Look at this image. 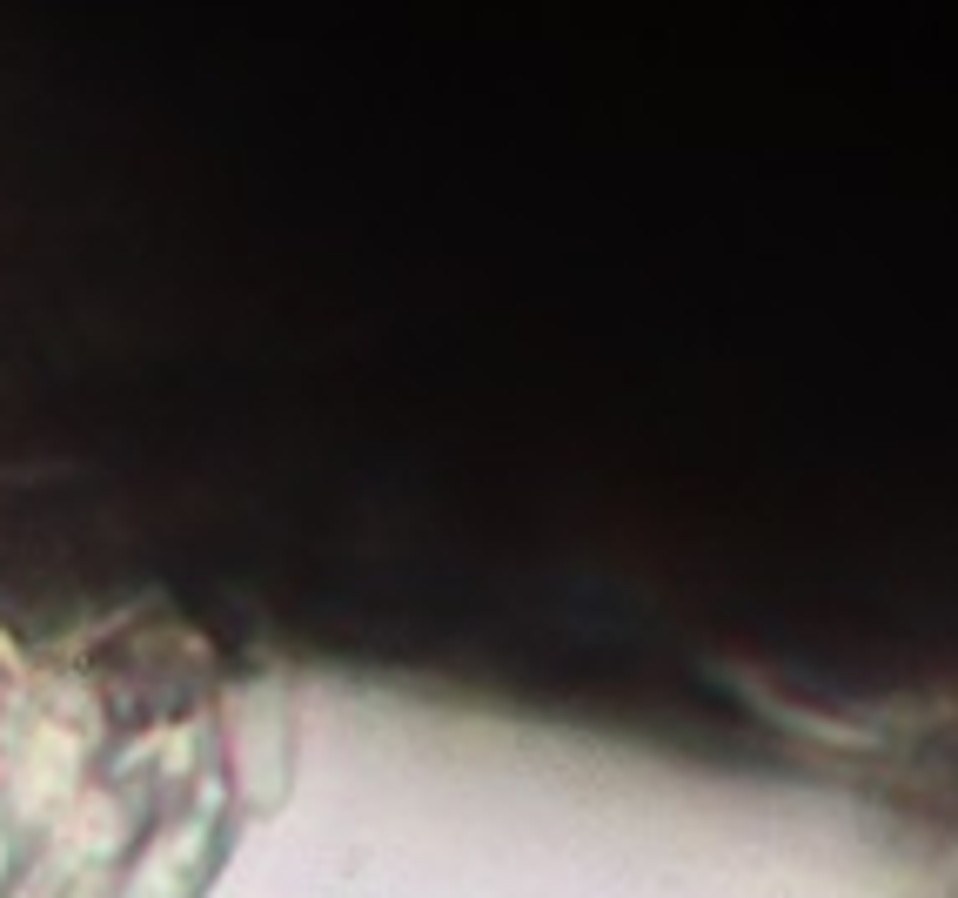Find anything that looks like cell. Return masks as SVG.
<instances>
[{
	"mask_svg": "<svg viewBox=\"0 0 958 898\" xmlns=\"http://www.w3.org/2000/svg\"><path fill=\"white\" fill-rule=\"evenodd\" d=\"M905 898H958V718H898L858 731L845 758Z\"/></svg>",
	"mask_w": 958,
	"mask_h": 898,
	"instance_id": "cell-1",
	"label": "cell"
}]
</instances>
